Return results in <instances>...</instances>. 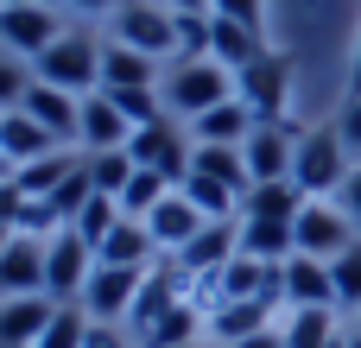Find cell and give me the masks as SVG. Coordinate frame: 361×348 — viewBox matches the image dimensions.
Returning <instances> with one entry per match:
<instances>
[{
    "label": "cell",
    "mask_w": 361,
    "mask_h": 348,
    "mask_svg": "<svg viewBox=\"0 0 361 348\" xmlns=\"http://www.w3.org/2000/svg\"><path fill=\"white\" fill-rule=\"evenodd\" d=\"M171 13H209V0H165Z\"/></svg>",
    "instance_id": "obj_45"
},
{
    "label": "cell",
    "mask_w": 361,
    "mask_h": 348,
    "mask_svg": "<svg viewBox=\"0 0 361 348\" xmlns=\"http://www.w3.org/2000/svg\"><path fill=\"white\" fill-rule=\"evenodd\" d=\"M0 6H51V0H0Z\"/></svg>",
    "instance_id": "obj_47"
},
{
    "label": "cell",
    "mask_w": 361,
    "mask_h": 348,
    "mask_svg": "<svg viewBox=\"0 0 361 348\" xmlns=\"http://www.w3.org/2000/svg\"><path fill=\"white\" fill-rule=\"evenodd\" d=\"M235 95L254 108V120H286V101H292V63L279 51H267L260 63H247L235 76Z\"/></svg>",
    "instance_id": "obj_10"
},
{
    "label": "cell",
    "mask_w": 361,
    "mask_h": 348,
    "mask_svg": "<svg viewBox=\"0 0 361 348\" xmlns=\"http://www.w3.org/2000/svg\"><path fill=\"white\" fill-rule=\"evenodd\" d=\"M82 330H89L82 304H57V317H51V330L38 336V348H82Z\"/></svg>",
    "instance_id": "obj_36"
},
{
    "label": "cell",
    "mask_w": 361,
    "mask_h": 348,
    "mask_svg": "<svg viewBox=\"0 0 361 348\" xmlns=\"http://www.w3.org/2000/svg\"><path fill=\"white\" fill-rule=\"evenodd\" d=\"M0 152H6V165L13 171H25V165H38V159H51V152H63L25 108H13V114H0Z\"/></svg>",
    "instance_id": "obj_21"
},
{
    "label": "cell",
    "mask_w": 361,
    "mask_h": 348,
    "mask_svg": "<svg viewBox=\"0 0 361 348\" xmlns=\"http://www.w3.org/2000/svg\"><path fill=\"white\" fill-rule=\"evenodd\" d=\"M102 44H108V38L63 32V38H57V44L38 57V82L70 89V95H95V89H102Z\"/></svg>",
    "instance_id": "obj_4"
},
{
    "label": "cell",
    "mask_w": 361,
    "mask_h": 348,
    "mask_svg": "<svg viewBox=\"0 0 361 348\" xmlns=\"http://www.w3.org/2000/svg\"><path fill=\"white\" fill-rule=\"evenodd\" d=\"M171 190H178L171 178H159V171H146V165H133V178H127V190H121L114 203H121V216H133V222H146V216H152V209H159V203H165Z\"/></svg>",
    "instance_id": "obj_31"
},
{
    "label": "cell",
    "mask_w": 361,
    "mask_h": 348,
    "mask_svg": "<svg viewBox=\"0 0 361 348\" xmlns=\"http://www.w3.org/2000/svg\"><path fill=\"white\" fill-rule=\"evenodd\" d=\"M159 76H165L159 57H146V51H133L121 38L102 44V89H159Z\"/></svg>",
    "instance_id": "obj_20"
},
{
    "label": "cell",
    "mask_w": 361,
    "mask_h": 348,
    "mask_svg": "<svg viewBox=\"0 0 361 348\" xmlns=\"http://www.w3.org/2000/svg\"><path fill=\"white\" fill-rule=\"evenodd\" d=\"M235 95V76L216 63V57H171L165 63V76H159V101H165V114L171 120H203L209 108H222Z\"/></svg>",
    "instance_id": "obj_1"
},
{
    "label": "cell",
    "mask_w": 361,
    "mask_h": 348,
    "mask_svg": "<svg viewBox=\"0 0 361 348\" xmlns=\"http://www.w3.org/2000/svg\"><path fill=\"white\" fill-rule=\"evenodd\" d=\"M63 6H76V13H114L121 0H63Z\"/></svg>",
    "instance_id": "obj_44"
},
{
    "label": "cell",
    "mask_w": 361,
    "mask_h": 348,
    "mask_svg": "<svg viewBox=\"0 0 361 348\" xmlns=\"http://www.w3.org/2000/svg\"><path fill=\"white\" fill-rule=\"evenodd\" d=\"M178 57H209V13H178Z\"/></svg>",
    "instance_id": "obj_38"
},
{
    "label": "cell",
    "mask_w": 361,
    "mask_h": 348,
    "mask_svg": "<svg viewBox=\"0 0 361 348\" xmlns=\"http://www.w3.org/2000/svg\"><path fill=\"white\" fill-rule=\"evenodd\" d=\"M336 127H343V139H349V152H355V165H361V89L349 95V108L336 114Z\"/></svg>",
    "instance_id": "obj_41"
},
{
    "label": "cell",
    "mask_w": 361,
    "mask_h": 348,
    "mask_svg": "<svg viewBox=\"0 0 361 348\" xmlns=\"http://www.w3.org/2000/svg\"><path fill=\"white\" fill-rule=\"evenodd\" d=\"M298 139H305V127H298V120H260V127L247 133V146H241V159H247V178H254V184L292 178Z\"/></svg>",
    "instance_id": "obj_9"
},
{
    "label": "cell",
    "mask_w": 361,
    "mask_h": 348,
    "mask_svg": "<svg viewBox=\"0 0 361 348\" xmlns=\"http://www.w3.org/2000/svg\"><path fill=\"white\" fill-rule=\"evenodd\" d=\"M146 235H152V241H159V254L171 260V254H184V247L203 235V216L190 209V197H184V190H171V197L146 216Z\"/></svg>",
    "instance_id": "obj_18"
},
{
    "label": "cell",
    "mask_w": 361,
    "mask_h": 348,
    "mask_svg": "<svg viewBox=\"0 0 361 348\" xmlns=\"http://www.w3.org/2000/svg\"><path fill=\"white\" fill-rule=\"evenodd\" d=\"M184 348H216V342H209V336H203V342H184Z\"/></svg>",
    "instance_id": "obj_49"
},
{
    "label": "cell",
    "mask_w": 361,
    "mask_h": 348,
    "mask_svg": "<svg viewBox=\"0 0 361 348\" xmlns=\"http://www.w3.org/2000/svg\"><path fill=\"white\" fill-rule=\"evenodd\" d=\"M349 171H355V152H349V139H343V127H336V120H330V127H311V133L298 139L292 184H298L305 197H336Z\"/></svg>",
    "instance_id": "obj_2"
},
{
    "label": "cell",
    "mask_w": 361,
    "mask_h": 348,
    "mask_svg": "<svg viewBox=\"0 0 361 348\" xmlns=\"http://www.w3.org/2000/svg\"><path fill=\"white\" fill-rule=\"evenodd\" d=\"M241 254H247V260H267V266H286V260L298 254V235H292V222L241 216Z\"/></svg>",
    "instance_id": "obj_25"
},
{
    "label": "cell",
    "mask_w": 361,
    "mask_h": 348,
    "mask_svg": "<svg viewBox=\"0 0 361 348\" xmlns=\"http://www.w3.org/2000/svg\"><path fill=\"white\" fill-rule=\"evenodd\" d=\"M44 292V241L38 235H13L0 254V298H25Z\"/></svg>",
    "instance_id": "obj_19"
},
{
    "label": "cell",
    "mask_w": 361,
    "mask_h": 348,
    "mask_svg": "<svg viewBox=\"0 0 361 348\" xmlns=\"http://www.w3.org/2000/svg\"><path fill=\"white\" fill-rule=\"evenodd\" d=\"M57 298L25 292V298H0V348H38V336L51 330Z\"/></svg>",
    "instance_id": "obj_14"
},
{
    "label": "cell",
    "mask_w": 361,
    "mask_h": 348,
    "mask_svg": "<svg viewBox=\"0 0 361 348\" xmlns=\"http://www.w3.org/2000/svg\"><path fill=\"white\" fill-rule=\"evenodd\" d=\"M13 235H19V228H6V222H0V254H6V241H13Z\"/></svg>",
    "instance_id": "obj_46"
},
{
    "label": "cell",
    "mask_w": 361,
    "mask_h": 348,
    "mask_svg": "<svg viewBox=\"0 0 361 348\" xmlns=\"http://www.w3.org/2000/svg\"><path fill=\"white\" fill-rule=\"evenodd\" d=\"M235 254H241V222H203V235H197L184 254H171V260H178L184 279H209V273H222Z\"/></svg>",
    "instance_id": "obj_13"
},
{
    "label": "cell",
    "mask_w": 361,
    "mask_h": 348,
    "mask_svg": "<svg viewBox=\"0 0 361 348\" xmlns=\"http://www.w3.org/2000/svg\"><path fill=\"white\" fill-rule=\"evenodd\" d=\"M82 348H140V336L127 323H89L82 330Z\"/></svg>",
    "instance_id": "obj_39"
},
{
    "label": "cell",
    "mask_w": 361,
    "mask_h": 348,
    "mask_svg": "<svg viewBox=\"0 0 361 348\" xmlns=\"http://www.w3.org/2000/svg\"><path fill=\"white\" fill-rule=\"evenodd\" d=\"M76 165H82V152H76V146H63V152L38 159V165H25V171H13V178H19V190H25V197H38V203H44V197H51Z\"/></svg>",
    "instance_id": "obj_32"
},
{
    "label": "cell",
    "mask_w": 361,
    "mask_h": 348,
    "mask_svg": "<svg viewBox=\"0 0 361 348\" xmlns=\"http://www.w3.org/2000/svg\"><path fill=\"white\" fill-rule=\"evenodd\" d=\"M279 336H286V348H330L343 330H336L330 304H311V311H279Z\"/></svg>",
    "instance_id": "obj_27"
},
{
    "label": "cell",
    "mask_w": 361,
    "mask_h": 348,
    "mask_svg": "<svg viewBox=\"0 0 361 348\" xmlns=\"http://www.w3.org/2000/svg\"><path fill=\"white\" fill-rule=\"evenodd\" d=\"M209 13H222V19H241V25H260V0H209Z\"/></svg>",
    "instance_id": "obj_42"
},
{
    "label": "cell",
    "mask_w": 361,
    "mask_h": 348,
    "mask_svg": "<svg viewBox=\"0 0 361 348\" xmlns=\"http://www.w3.org/2000/svg\"><path fill=\"white\" fill-rule=\"evenodd\" d=\"M349 348H361V336H355V330H349Z\"/></svg>",
    "instance_id": "obj_50"
},
{
    "label": "cell",
    "mask_w": 361,
    "mask_h": 348,
    "mask_svg": "<svg viewBox=\"0 0 361 348\" xmlns=\"http://www.w3.org/2000/svg\"><path fill=\"white\" fill-rule=\"evenodd\" d=\"M279 285H286V311H311V304H330V311H336V279H330V260L292 254V260L279 266Z\"/></svg>",
    "instance_id": "obj_16"
},
{
    "label": "cell",
    "mask_w": 361,
    "mask_h": 348,
    "mask_svg": "<svg viewBox=\"0 0 361 348\" xmlns=\"http://www.w3.org/2000/svg\"><path fill=\"white\" fill-rule=\"evenodd\" d=\"M178 190L190 197V209H197L203 222H241V190H228V184H216V178H203V171H190Z\"/></svg>",
    "instance_id": "obj_28"
},
{
    "label": "cell",
    "mask_w": 361,
    "mask_h": 348,
    "mask_svg": "<svg viewBox=\"0 0 361 348\" xmlns=\"http://www.w3.org/2000/svg\"><path fill=\"white\" fill-rule=\"evenodd\" d=\"M305 203H311V197H305L292 178H273V184H254V190L241 197V216H260V222H298Z\"/></svg>",
    "instance_id": "obj_26"
},
{
    "label": "cell",
    "mask_w": 361,
    "mask_h": 348,
    "mask_svg": "<svg viewBox=\"0 0 361 348\" xmlns=\"http://www.w3.org/2000/svg\"><path fill=\"white\" fill-rule=\"evenodd\" d=\"M127 152H133V165H146V171H159V178H171V184H184V178H190V159H197V139L184 133V120H171V114H159V120H146V127H133V139H127Z\"/></svg>",
    "instance_id": "obj_5"
},
{
    "label": "cell",
    "mask_w": 361,
    "mask_h": 348,
    "mask_svg": "<svg viewBox=\"0 0 361 348\" xmlns=\"http://www.w3.org/2000/svg\"><path fill=\"white\" fill-rule=\"evenodd\" d=\"M330 279H336V311H361V241L343 260H330Z\"/></svg>",
    "instance_id": "obj_35"
},
{
    "label": "cell",
    "mask_w": 361,
    "mask_h": 348,
    "mask_svg": "<svg viewBox=\"0 0 361 348\" xmlns=\"http://www.w3.org/2000/svg\"><path fill=\"white\" fill-rule=\"evenodd\" d=\"M127 139H133V120L114 108V95H108V89L82 95V127H76V146H82V152H114V146H127Z\"/></svg>",
    "instance_id": "obj_15"
},
{
    "label": "cell",
    "mask_w": 361,
    "mask_h": 348,
    "mask_svg": "<svg viewBox=\"0 0 361 348\" xmlns=\"http://www.w3.org/2000/svg\"><path fill=\"white\" fill-rule=\"evenodd\" d=\"M140 285H146V273L140 266H102L95 260V273H89V285H82V317L89 323H127V311H133V298H140Z\"/></svg>",
    "instance_id": "obj_8"
},
{
    "label": "cell",
    "mask_w": 361,
    "mask_h": 348,
    "mask_svg": "<svg viewBox=\"0 0 361 348\" xmlns=\"http://www.w3.org/2000/svg\"><path fill=\"white\" fill-rule=\"evenodd\" d=\"M209 57H216L228 76H241L247 63H260V57H267V38H260V25H241V19L209 13Z\"/></svg>",
    "instance_id": "obj_17"
},
{
    "label": "cell",
    "mask_w": 361,
    "mask_h": 348,
    "mask_svg": "<svg viewBox=\"0 0 361 348\" xmlns=\"http://www.w3.org/2000/svg\"><path fill=\"white\" fill-rule=\"evenodd\" d=\"M292 235H298V254H311V260H343L349 247H355V222L330 203V197H311L305 209H298V222H292Z\"/></svg>",
    "instance_id": "obj_7"
},
{
    "label": "cell",
    "mask_w": 361,
    "mask_h": 348,
    "mask_svg": "<svg viewBox=\"0 0 361 348\" xmlns=\"http://www.w3.org/2000/svg\"><path fill=\"white\" fill-rule=\"evenodd\" d=\"M38 76L25 70V57H13V51H0V114H13L19 101H25V89H32Z\"/></svg>",
    "instance_id": "obj_37"
},
{
    "label": "cell",
    "mask_w": 361,
    "mask_h": 348,
    "mask_svg": "<svg viewBox=\"0 0 361 348\" xmlns=\"http://www.w3.org/2000/svg\"><path fill=\"white\" fill-rule=\"evenodd\" d=\"M108 38H121V44H133V51H146V57H159V63H171L178 57V13L165 6V0H121L114 13H108Z\"/></svg>",
    "instance_id": "obj_3"
},
{
    "label": "cell",
    "mask_w": 361,
    "mask_h": 348,
    "mask_svg": "<svg viewBox=\"0 0 361 348\" xmlns=\"http://www.w3.org/2000/svg\"><path fill=\"white\" fill-rule=\"evenodd\" d=\"M95 260H102V266H140V273H152V266H159V241L146 235V222L121 216V222H114V235L95 247Z\"/></svg>",
    "instance_id": "obj_24"
},
{
    "label": "cell",
    "mask_w": 361,
    "mask_h": 348,
    "mask_svg": "<svg viewBox=\"0 0 361 348\" xmlns=\"http://www.w3.org/2000/svg\"><path fill=\"white\" fill-rule=\"evenodd\" d=\"M235 348H286V336H279V323H273V330H260V336H247V342H235Z\"/></svg>",
    "instance_id": "obj_43"
},
{
    "label": "cell",
    "mask_w": 361,
    "mask_h": 348,
    "mask_svg": "<svg viewBox=\"0 0 361 348\" xmlns=\"http://www.w3.org/2000/svg\"><path fill=\"white\" fill-rule=\"evenodd\" d=\"M330 203H336V209H343V216L355 222V235H361V165H355V171H349V178H343V190H336Z\"/></svg>",
    "instance_id": "obj_40"
},
{
    "label": "cell",
    "mask_w": 361,
    "mask_h": 348,
    "mask_svg": "<svg viewBox=\"0 0 361 348\" xmlns=\"http://www.w3.org/2000/svg\"><path fill=\"white\" fill-rule=\"evenodd\" d=\"M203 336H209V317H203V311L184 298V304H178L165 323H152V330L140 336V348H184V342H203Z\"/></svg>",
    "instance_id": "obj_29"
},
{
    "label": "cell",
    "mask_w": 361,
    "mask_h": 348,
    "mask_svg": "<svg viewBox=\"0 0 361 348\" xmlns=\"http://www.w3.org/2000/svg\"><path fill=\"white\" fill-rule=\"evenodd\" d=\"M190 171H203V178H216V184H228V190H254V178H247V159H241V146H197V159H190Z\"/></svg>",
    "instance_id": "obj_30"
},
{
    "label": "cell",
    "mask_w": 361,
    "mask_h": 348,
    "mask_svg": "<svg viewBox=\"0 0 361 348\" xmlns=\"http://www.w3.org/2000/svg\"><path fill=\"white\" fill-rule=\"evenodd\" d=\"M57 146H76V127H82V95H70V89H51V82H32L25 89V101H19ZM82 152V146H76Z\"/></svg>",
    "instance_id": "obj_12"
},
{
    "label": "cell",
    "mask_w": 361,
    "mask_h": 348,
    "mask_svg": "<svg viewBox=\"0 0 361 348\" xmlns=\"http://www.w3.org/2000/svg\"><path fill=\"white\" fill-rule=\"evenodd\" d=\"M279 323V304H267V298H235V304H222L216 317H209V342L235 348L247 342V336H260V330H273Z\"/></svg>",
    "instance_id": "obj_22"
},
{
    "label": "cell",
    "mask_w": 361,
    "mask_h": 348,
    "mask_svg": "<svg viewBox=\"0 0 361 348\" xmlns=\"http://www.w3.org/2000/svg\"><path fill=\"white\" fill-rule=\"evenodd\" d=\"M260 120H254V108L241 101V95H228L222 108H209L203 120H190V139L197 146H247V133H254Z\"/></svg>",
    "instance_id": "obj_23"
},
{
    "label": "cell",
    "mask_w": 361,
    "mask_h": 348,
    "mask_svg": "<svg viewBox=\"0 0 361 348\" xmlns=\"http://www.w3.org/2000/svg\"><path fill=\"white\" fill-rule=\"evenodd\" d=\"M82 165H89L95 197H121L127 178H133V152H127V146H114V152H82Z\"/></svg>",
    "instance_id": "obj_33"
},
{
    "label": "cell",
    "mask_w": 361,
    "mask_h": 348,
    "mask_svg": "<svg viewBox=\"0 0 361 348\" xmlns=\"http://www.w3.org/2000/svg\"><path fill=\"white\" fill-rule=\"evenodd\" d=\"M114 222H121V203H114V197H89V209H82V216H76L70 228H76V235H82L89 247H102V241L114 235Z\"/></svg>",
    "instance_id": "obj_34"
},
{
    "label": "cell",
    "mask_w": 361,
    "mask_h": 348,
    "mask_svg": "<svg viewBox=\"0 0 361 348\" xmlns=\"http://www.w3.org/2000/svg\"><path fill=\"white\" fill-rule=\"evenodd\" d=\"M89 273H95V247H89L76 228H57V235L44 241V298L76 304L82 285H89Z\"/></svg>",
    "instance_id": "obj_6"
},
{
    "label": "cell",
    "mask_w": 361,
    "mask_h": 348,
    "mask_svg": "<svg viewBox=\"0 0 361 348\" xmlns=\"http://www.w3.org/2000/svg\"><path fill=\"white\" fill-rule=\"evenodd\" d=\"M70 25L57 19V6H0V44L13 51V57H44L57 38H63Z\"/></svg>",
    "instance_id": "obj_11"
},
{
    "label": "cell",
    "mask_w": 361,
    "mask_h": 348,
    "mask_svg": "<svg viewBox=\"0 0 361 348\" xmlns=\"http://www.w3.org/2000/svg\"><path fill=\"white\" fill-rule=\"evenodd\" d=\"M355 89H361V44H355Z\"/></svg>",
    "instance_id": "obj_48"
}]
</instances>
